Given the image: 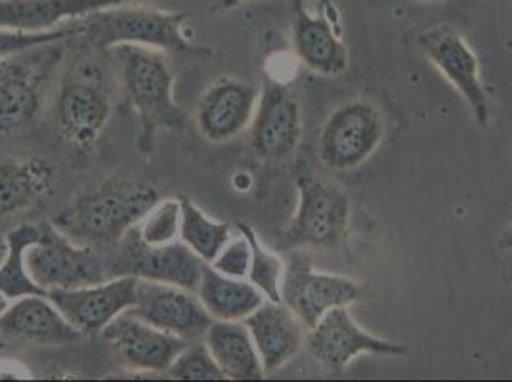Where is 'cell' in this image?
Wrapping results in <instances>:
<instances>
[{"label":"cell","mask_w":512,"mask_h":382,"mask_svg":"<svg viewBox=\"0 0 512 382\" xmlns=\"http://www.w3.org/2000/svg\"><path fill=\"white\" fill-rule=\"evenodd\" d=\"M159 201V191L140 180H109L71 199L50 222L77 243L109 251Z\"/></svg>","instance_id":"6da1fadb"},{"label":"cell","mask_w":512,"mask_h":382,"mask_svg":"<svg viewBox=\"0 0 512 382\" xmlns=\"http://www.w3.org/2000/svg\"><path fill=\"white\" fill-rule=\"evenodd\" d=\"M188 14L163 12L136 6V2L113 6L75 20L77 35L94 50H111L121 44H136L167 52L178 58L209 60L213 50L193 43L186 33Z\"/></svg>","instance_id":"7a4b0ae2"},{"label":"cell","mask_w":512,"mask_h":382,"mask_svg":"<svg viewBox=\"0 0 512 382\" xmlns=\"http://www.w3.org/2000/svg\"><path fill=\"white\" fill-rule=\"evenodd\" d=\"M119 81L128 102L138 115V149L151 155L161 130L178 132L186 128V113L174 100V71L165 52L121 44L111 48Z\"/></svg>","instance_id":"3957f363"},{"label":"cell","mask_w":512,"mask_h":382,"mask_svg":"<svg viewBox=\"0 0 512 382\" xmlns=\"http://www.w3.org/2000/svg\"><path fill=\"white\" fill-rule=\"evenodd\" d=\"M111 81L106 67L85 58L69 65L56 96V127L75 155H90L111 117Z\"/></svg>","instance_id":"277c9868"},{"label":"cell","mask_w":512,"mask_h":382,"mask_svg":"<svg viewBox=\"0 0 512 382\" xmlns=\"http://www.w3.org/2000/svg\"><path fill=\"white\" fill-rule=\"evenodd\" d=\"M60 43L22 50L0 62V138L35 127L56 67L64 58Z\"/></svg>","instance_id":"5b68a950"},{"label":"cell","mask_w":512,"mask_h":382,"mask_svg":"<svg viewBox=\"0 0 512 382\" xmlns=\"http://www.w3.org/2000/svg\"><path fill=\"white\" fill-rule=\"evenodd\" d=\"M299 203L283 235L289 249H337L350 228V197L339 184L316 174L297 176Z\"/></svg>","instance_id":"8992f818"},{"label":"cell","mask_w":512,"mask_h":382,"mask_svg":"<svg viewBox=\"0 0 512 382\" xmlns=\"http://www.w3.org/2000/svg\"><path fill=\"white\" fill-rule=\"evenodd\" d=\"M25 266L46 295L50 291L79 289L109 279L104 251L69 241L52 222L43 224L41 239L27 247Z\"/></svg>","instance_id":"52a82bcc"},{"label":"cell","mask_w":512,"mask_h":382,"mask_svg":"<svg viewBox=\"0 0 512 382\" xmlns=\"http://www.w3.org/2000/svg\"><path fill=\"white\" fill-rule=\"evenodd\" d=\"M136 226L107 251L109 277H136L195 291L205 262L182 241L159 247L144 243Z\"/></svg>","instance_id":"ba28073f"},{"label":"cell","mask_w":512,"mask_h":382,"mask_svg":"<svg viewBox=\"0 0 512 382\" xmlns=\"http://www.w3.org/2000/svg\"><path fill=\"white\" fill-rule=\"evenodd\" d=\"M384 138V117L367 100H350L337 107L321 127L318 157L325 169H358L379 149Z\"/></svg>","instance_id":"9c48e42d"},{"label":"cell","mask_w":512,"mask_h":382,"mask_svg":"<svg viewBox=\"0 0 512 382\" xmlns=\"http://www.w3.org/2000/svg\"><path fill=\"white\" fill-rule=\"evenodd\" d=\"M302 140V107L295 90L264 77L251 123V151L256 159L278 165L293 157Z\"/></svg>","instance_id":"30bf717a"},{"label":"cell","mask_w":512,"mask_h":382,"mask_svg":"<svg viewBox=\"0 0 512 382\" xmlns=\"http://www.w3.org/2000/svg\"><path fill=\"white\" fill-rule=\"evenodd\" d=\"M306 348L312 358L331 373H342L360 354L400 358L409 352L404 342L383 339L362 329L350 316L348 306L329 310L308 329Z\"/></svg>","instance_id":"8fae6325"},{"label":"cell","mask_w":512,"mask_h":382,"mask_svg":"<svg viewBox=\"0 0 512 382\" xmlns=\"http://www.w3.org/2000/svg\"><path fill=\"white\" fill-rule=\"evenodd\" d=\"M417 46L463 96L476 123L482 128L490 125V96L480 79V62L463 39L449 25H434L417 37Z\"/></svg>","instance_id":"7c38bea8"},{"label":"cell","mask_w":512,"mask_h":382,"mask_svg":"<svg viewBox=\"0 0 512 382\" xmlns=\"http://www.w3.org/2000/svg\"><path fill=\"white\" fill-rule=\"evenodd\" d=\"M362 285L348 277L316 272L310 258L293 255L281 281V302L312 329L329 310L350 306L362 298Z\"/></svg>","instance_id":"4fadbf2b"},{"label":"cell","mask_w":512,"mask_h":382,"mask_svg":"<svg viewBox=\"0 0 512 382\" xmlns=\"http://www.w3.org/2000/svg\"><path fill=\"white\" fill-rule=\"evenodd\" d=\"M136 297L138 279L128 276L109 277L96 285L48 293V298L83 337L100 335L113 319L136 304Z\"/></svg>","instance_id":"5bb4252c"},{"label":"cell","mask_w":512,"mask_h":382,"mask_svg":"<svg viewBox=\"0 0 512 382\" xmlns=\"http://www.w3.org/2000/svg\"><path fill=\"white\" fill-rule=\"evenodd\" d=\"M130 312L188 342L205 337L214 321L195 291L144 279H138V297Z\"/></svg>","instance_id":"9a60e30c"},{"label":"cell","mask_w":512,"mask_h":382,"mask_svg":"<svg viewBox=\"0 0 512 382\" xmlns=\"http://www.w3.org/2000/svg\"><path fill=\"white\" fill-rule=\"evenodd\" d=\"M100 335L128 369L148 373H167L172 361L190 344L136 318L130 310L113 319Z\"/></svg>","instance_id":"2e32d148"},{"label":"cell","mask_w":512,"mask_h":382,"mask_svg":"<svg viewBox=\"0 0 512 382\" xmlns=\"http://www.w3.org/2000/svg\"><path fill=\"white\" fill-rule=\"evenodd\" d=\"M260 88L234 77H220L201 94L195 121L201 136L213 144L234 140L251 127Z\"/></svg>","instance_id":"e0dca14e"},{"label":"cell","mask_w":512,"mask_h":382,"mask_svg":"<svg viewBox=\"0 0 512 382\" xmlns=\"http://www.w3.org/2000/svg\"><path fill=\"white\" fill-rule=\"evenodd\" d=\"M83 337L48 295L16 298L0 314V339L16 346H65Z\"/></svg>","instance_id":"ac0fdd59"},{"label":"cell","mask_w":512,"mask_h":382,"mask_svg":"<svg viewBox=\"0 0 512 382\" xmlns=\"http://www.w3.org/2000/svg\"><path fill=\"white\" fill-rule=\"evenodd\" d=\"M243 323L255 340L266 375L287 365L306 344L308 327L283 302L264 300Z\"/></svg>","instance_id":"d6986e66"},{"label":"cell","mask_w":512,"mask_h":382,"mask_svg":"<svg viewBox=\"0 0 512 382\" xmlns=\"http://www.w3.org/2000/svg\"><path fill=\"white\" fill-rule=\"evenodd\" d=\"M54 188V169L37 155L0 159V228L37 209Z\"/></svg>","instance_id":"ffe728a7"},{"label":"cell","mask_w":512,"mask_h":382,"mask_svg":"<svg viewBox=\"0 0 512 382\" xmlns=\"http://www.w3.org/2000/svg\"><path fill=\"white\" fill-rule=\"evenodd\" d=\"M144 0H0V29L23 33H46L106 10Z\"/></svg>","instance_id":"44dd1931"},{"label":"cell","mask_w":512,"mask_h":382,"mask_svg":"<svg viewBox=\"0 0 512 382\" xmlns=\"http://www.w3.org/2000/svg\"><path fill=\"white\" fill-rule=\"evenodd\" d=\"M293 46L302 64L325 77L341 75L350 64L348 48L335 25L323 14H310L300 0L295 6Z\"/></svg>","instance_id":"7402d4cb"},{"label":"cell","mask_w":512,"mask_h":382,"mask_svg":"<svg viewBox=\"0 0 512 382\" xmlns=\"http://www.w3.org/2000/svg\"><path fill=\"white\" fill-rule=\"evenodd\" d=\"M203 339L226 379L260 381L266 375L255 340L243 321H213Z\"/></svg>","instance_id":"603a6c76"},{"label":"cell","mask_w":512,"mask_h":382,"mask_svg":"<svg viewBox=\"0 0 512 382\" xmlns=\"http://www.w3.org/2000/svg\"><path fill=\"white\" fill-rule=\"evenodd\" d=\"M195 295L214 321H243L266 297L249 279L220 274L211 264H203Z\"/></svg>","instance_id":"cb8c5ba5"},{"label":"cell","mask_w":512,"mask_h":382,"mask_svg":"<svg viewBox=\"0 0 512 382\" xmlns=\"http://www.w3.org/2000/svg\"><path fill=\"white\" fill-rule=\"evenodd\" d=\"M43 235V224L22 222L12 228L8 237V251L0 264V293L6 298H20L25 295H46L43 289L31 279L25 266V251L29 245L39 241Z\"/></svg>","instance_id":"d4e9b609"},{"label":"cell","mask_w":512,"mask_h":382,"mask_svg":"<svg viewBox=\"0 0 512 382\" xmlns=\"http://www.w3.org/2000/svg\"><path fill=\"white\" fill-rule=\"evenodd\" d=\"M182 224L180 241L186 243L203 262L211 264L222 247L232 239V224L203 213L195 203L180 197Z\"/></svg>","instance_id":"484cf974"},{"label":"cell","mask_w":512,"mask_h":382,"mask_svg":"<svg viewBox=\"0 0 512 382\" xmlns=\"http://www.w3.org/2000/svg\"><path fill=\"white\" fill-rule=\"evenodd\" d=\"M235 228L249 239L251 245V268L247 279L266 297V300L281 302V281L285 272L283 260L260 243L258 235L249 224L237 222Z\"/></svg>","instance_id":"4316f807"},{"label":"cell","mask_w":512,"mask_h":382,"mask_svg":"<svg viewBox=\"0 0 512 382\" xmlns=\"http://www.w3.org/2000/svg\"><path fill=\"white\" fill-rule=\"evenodd\" d=\"M180 224H182V203L180 199L157 201L148 214L138 222L136 230L148 245H171L180 241Z\"/></svg>","instance_id":"83f0119b"},{"label":"cell","mask_w":512,"mask_h":382,"mask_svg":"<svg viewBox=\"0 0 512 382\" xmlns=\"http://www.w3.org/2000/svg\"><path fill=\"white\" fill-rule=\"evenodd\" d=\"M167 375L176 381H226L207 344H188L172 361Z\"/></svg>","instance_id":"f1b7e54d"},{"label":"cell","mask_w":512,"mask_h":382,"mask_svg":"<svg viewBox=\"0 0 512 382\" xmlns=\"http://www.w3.org/2000/svg\"><path fill=\"white\" fill-rule=\"evenodd\" d=\"M75 35H77V27L73 22L46 33H23V31L0 29V62L27 48L41 46V44L64 43L67 39H73Z\"/></svg>","instance_id":"f546056e"},{"label":"cell","mask_w":512,"mask_h":382,"mask_svg":"<svg viewBox=\"0 0 512 382\" xmlns=\"http://www.w3.org/2000/svg\"><path fill=\"white\" fill-rule=\"evenodd\" d=\"M211 266L224 276L247 279L249 268H251L249 239L241 232L237 237L232 235V239L222 247V251L216 255V258L211 262Z\"/></svg>","instance_id":"4dcf8cb0"},{"label":"cell","mask_w":512,"mask_h":382,"mask_svg":"<svg viewBox=\"0 0 512 382\" xmlns=\"http://www.w3.org/2000/svg\"><path fill=\"white\" fill-rule=\"evenodd\" d=\"M243 2H247V0H216L213 6H211V12H214V14L230 12V10H234V8H237V6L243 4Z\"/></svg>","instance_id":"1f68e13d"},{"label":"cell","mask_w":512,"mask_h":382,"mask_svg":"<svg viewBox=\"0 0 512 382\" xmlns=\"http://www.w3.org/2000/svg\"><path fill=\"white\" fill-rule=\"evenodd\" d=\"M499 249L503 251H512V220L511 224L499 235Z\"/></svg>","instance_id":"d6a6232c"},{"label":"cell","mask_w":512,"mask_h":382,"mask_svg":"<svg viewBox=\"0 0 512 382\" xmlns=\"http://www.w3.org/2000/svg\"><path fill=\"white\" fill-rule=\"evenodd\" d=\"M6 251H8V237L0 232V264H2L4 256H6Z\"/></svg>","instance_id":"836d02e7"},{"label":"cell","mask_w":512,"mask_h":382,"mask_svg":"<svg viewBox=\"0 0 512 382\" xmlns=\"http://www.w3.org/2000/svg\"><path fill=\"white\" fill-rule=\"evenodd\" d=\"M6 308H8V298L0 293V314H2ZM4 348H6V342L0 339V350H4Z\"/></svg>","instance_id":"e575fe53"},{"label":"cell","mask_w":512,"mask_h":382,"mask_svg":"<svg viewBox=\"0 0 512 382\" xmlns=\"http://www.w3.org/2000/svg\"><path fill=\"white\" fill-rule=\"evenodd\" d=\"M415 2H440V0H415Z\"/></svg>","instance_id":"d590c367"}]
</instances>
